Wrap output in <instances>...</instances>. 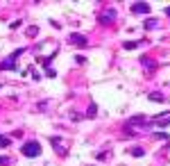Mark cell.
Segmentation results:
<instances>
[{"instance_id":"cell-12","label":"cell","mask_w":170,"mask_h":166,"mask_svg":"<svg viewBox=\"0 0 170 166\" xmlns=\"http://www.w3.org/2000/svg\"><path fill=\"white\" fill-rule=\"evenodd\" d=\"M23 53H25V48H18V50H14V53H11L9 57H11V59H18V57H21Z\"/></svg>"},{"instance_id":"cell-1","label":"cell","mask_w":170,"mask_h":166,"mask_svg":"<svg viewBox=\"0 0 170 166\" xmlns=\"http://www.w3.org/2000/svg\"><path fill=\"white\" fill-rule=\"evenodd\" d=\"M23 155L25 157H37V155H41V146L37 144V141H27V144H23Z\"/></svg>"},{"instance_id":"cell-11","label":"cell","mask_w":170,"mask_h":166,"mask_svg":"<svg viewBox=\"0 0 170 166\" xmlns=\"http://www.w3.org/2000/svg\"><path fill=\"white\" fill-rule=\"evenodd\" d=\"M152 27H156V18H148L145 21V30H152Z\"/></svg>"},{"instance_id":"cell-14","label":"cell","mask_w":170,"mask_h":166,"mask_svg":"<svg viewBox=\"0 0 170 166\" xmlns=\"http://www.w3.org/2000/svg\"><path fill=\"white\" fill-rule=\"evenodd\" d=\"M141 64H143V66H150V71L154 68V61H152V59H145V57L141 59Z\"/></svg>"},{"instance_id":"cell-8","label":"cell","mask_w":170,"mask_h":166,"mask_svg":"<svg viewBox=\"0 0 170 166\" xmlns=\"http://www.w3.org/2000/svg\"><path fill=\"white\" fill-rule=\"evenodd\" d=\"M148 98H150V100H159V102H163V93H156V91H152Z\"/></svg>"},{"instance_id":"cell-16","label":"cell","mask_w":170,"mask_h":166,"mask_svg":"<svg viewBox=\"0 0 170 166\" xmlns=\"http://www.w3.org/2000/svg\"><path fill=\"white\" fill-rule=\"evenodd\" d=\"M37 32H39V27H30V30H27V34H30V37H34Z\"/></svg>"},{"instance_id":"cell-4","label":"cell","mask_w":170,"mask_h":166,"mask_svg":"<svg viewBox=\"0 0 170 166\" xmlns=\"http://www.w3.org/2000/svg\"><path fill=\"white\" fill-rule=\"evenodd\" d=\"M14 68H16V59H11V57L0 61V71H14Z\"/></svg>"},{"instance_id":"cell-3","label":"cell","mask_w":170,"mask_h":166,"mask_svg":"<svg viewBox=\"0 0 170 166\" xmlns=\"http://www.w3.org/2000/svg\"><path fill=\"white\" fill-rule=\"evenodd\" d=\"M61 136H52V139H50V144H52V148H57V152H59V155H66V148H64L61 146Z\"/></svg>"},{"instance_id":"cell-5","label":"cell","mask_w":170,"mask_h":166,"mask_svg":"<svg viewBox=\"0 0 170 166\" xmlns=\"http://www.w3.org/2000/svg\"><path fill=\"white\" fill-rule=\"evenodd\" d=\"M114 21H116V9H109V11H104L100 16V23H104V25H107V23H114Z\"/></svg>"},{"instance_id":"cell-9","label":"cell","mask_w":170,"mask_h":166,"mask_svg":"<svg viewBox=\"0 0 170 166\" xmlns=\"http://www.w3.org/2000/svg\"><path fill=\"white\" fill-rule=\"evenodd\" d=\"M138 45H141V41H129V43L122 45V48H125V50H134V48H138Z\"/></svg>"},{"instance_id":"cell-7","label":"cell","mask_w":170,"mask_h":166,"mask_svg":"<svg viewBox=\"0 0 170 166\" xmlns=\"http://www.w3.org/2000/svg\"><path fill=\"white\" fill-rule=\"evenodd\" d=\"M9 144H11L9 136H7V134H0V148H7Z\"/></svg>"},{"instance_id":"cell-15","label":"cell","mask_w":170,"mask_h":166,"mask_svg":"<svg viewBox=\"0 0 170 166\" xmlns=\"http://www.w3.org/2000/svg\"><path fill=\"white\" fill-rule=\"evenodd\" d=\"M9 164V157H0V166H7Z\"/></svg>"},{"instance_id":"cell-2","label":"cell","mask_w":170,"mask_h":166,"mask_svg":"<svg viewBox=\"0 0 170 166\" xmlns=\"http://www.w3.org/2000/svg\"><path fill=\"white\" fill-rule=\"evenodd\" d=\"M129 11H132V14H150V5L148 2H134L132 5V7H129Z\"/></svg>"},{"instance_id":"cell-13","label":"cell","mask_w":170,"mask_h":166,"mask_svg":"<svg viewBox=\"0 0 170 166\" xmlns=\"http://www.w3.org/2000/svg\"><path fill=\"white\" fill-rule=\"evenodd\" d=\"M86 114H89V116H95V114H98V107L91 102V105H89V109H86Z\"/></svg>"},{"instance_id":"cell-10","label":"cell","mask_w":170,"mask_h":166,"mask_svg":"<svg viewBox=\"0 0 170 166\" xmlns=\"http://www.w3.org/2000/svg\"><path fill=\"white\" fill-rule=\"evenodd\" d=\"M129 152H132L134 157H143V155H145V150H143V148H132Z\"/></svg>"},{"instance_id":"cell-6","label":"cell","mask_w":170,"mask_h":166,"mask_svg":"<svg viewBox=\"0 0 170 166\" xmlns=\"http://www.w3.org/2000/svg\"><path fill=\"white\" fill-rule=\"evenodd\" d=\"M70 43H77V45H86V37L84 34H70Z\"/></svg>"}]
</instances>
